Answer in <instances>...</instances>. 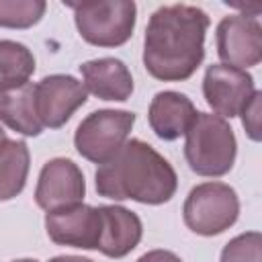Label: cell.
Here are the masks:
<instances>
[{"label": "cell", "instance_id": "obj_1", "mask_svg": "<svg viewBox=\"0 0 262 262\" xmlns=\"http://www.w3.org/2000/svg\"><path fill=\"white\" fill-rule=\"evenodd\" d=\"M209 16L192 4L160 6L145 27L143 66L162 82L188 80L205 57Z\"/></svg>", "mask_w": 262, "mask_h": 262}, {"label": "cell", "instance_id": "obj_2", "mask_svg": "<svg viewBox=\"0 0 262 262\" xmlns=\"http://www.w3.org/2000/svg\"><path fill=\"white\" fill-rule=\"evenodd\" d=\"M176 186L178 178L170 162L141 139H127L96 170V192L104 199L164 205L174 196Z\"/></svg>", "mask_w": 262, "mask_h": 262}, {"label": "cell", "instance_id": "obj_3", "mask_svg": "<svg viewBox=\"0 0 262 262\" xmlns=\"http://www.w3.org/2000/svg\"><path fill=\"white\" fill-rule=\"evenodd\" d=\"M184 135V158L192 172L217 178L233 168L237 143L231 125L223 117L196 113Z\"/></svg>", "mask_w": 262, "mask_h": 262}, {"label": "cell", "instance_id": "obj_4", "mask_svg": "<svg viewBox=\"0 0 262 262\" xmlns=\"http://www.w3.org/2000/svg\"><path fill=\"white\" fill-rule=\"evenodd\" d=\"M74 10L80 37L96 47H119L127 43L135 29L137 6L131 0H98V2H63Z\"/></svg>", "mask_w": 262, "mask_h": 262}, {"label": "cell", "instance_id": "obj_5", "mask_svg": "<svg viewBox=\"0 0 262 262\" xmlns=\"http://www.w3.org/2000/svg\"><path fill=\"white\" fill-rule=\"evenodd\" d=\"M239 215V199L225 182H203L194 186L182 207L184 223L199 235H219L229 229Z\"/></svg>", "mask_w": 262, "mask_h": 262}, {"label": "cell", "instance_id": "obj_6", "mask_svg": "<svg viewBox=\"0 0 262 262\" xmlns=\"http://www.w3.org/2000/svg\"><path fill=\"white\" fill-rule=\"evenodd\" d=\"M133 123L135 115L129 111H94L78 125L74 145L82 158L102 166L125 145Z\"/></svg>", "mask_w": 262, "mask_h": 262}, {"label": "cell", "instance_id": "obj_7", "mask_svg": "<svg viewBox=\"0 0 262 262\" xmlns=\"http://www.w3.org/2000/svg\"><path fill=\"white\" fill-rule=\"evenodd\" d=\"M88 92L82 82L68 74L45 76L35 84V104L37 115L43 127L59 129L63 127L72 115L86 104Z\"/></svg>", "mask_w": 262, "mask_h": 262}, {"label": "cell", "instance_id": "obj_8", "mask_svg": "<svg viewBox=\"0 0 262 262\" xmlns=\"http://www.w3.org/2000/svg\"><path fill=\"white\" fill-rule=\"evenodd\" d=\"M217 53L225 66L246 70L262 59V27L254 16L229 14L217 25Z\"/></svg>", "mask_w": 262, "mask_h": 262}, {"label": "cell", "instance_id": "obj_9", "mask_svg": "<svg viewBox=\"0 0 262 262\" xmlns=\"http://www.w3.org/2000/svg\"><path fill=\"white\" fill-rule=\"evenodd\" d=\"M254 78L246 70L225 63H211L203 78V94L207 104L219 117H235L254 96Z\"/></svg>", "mask_w": 262, "mask_h": 262}, {"label": "cell", "instance_id": "obj_10", "mask_svg": "<svg viewBox=\"0 0 262 262\" xmlns=\"http://www.w3.org/2000/svg\"><path fill=\"white\" fill-rule=\"evenodd\" d=\"M86 194V182L82 170L66 158L49 160L39 174L35 188V203L51 213L82 203Z\"/></svg>", "mask_w": 262, "mask_h": 262}, {"label": "cell", "instance_id": "obj_11", "mask_svg": "<svg viewBox=\"0 0 262 262\" xmlns=\"http://www.w3.org/2000/svg\"><path fill=\"white\" fill-rule=\"evenodd\" d=\"M45 229L51 242L82 250H96L102 231V217L98 207L84 203L51 211L45 215Z\"/></svg>", "mask_w": 262, "mask_h": 262}, {"label": "cell", "instance_id": "obj_12", "mask_svg": "<svg viewBox=\"0 0 262 262\" xmlns=\"http://www.w3.org/2000/svg\"><path fill=\"white\" fill-rule=\"evenodd\" d=\"M98 209L102 217V231L96 250L108 258H123L133 252L141 242V219L119 205H102Z\"/></svg>", "mask_w": 262, "mask_h": 262}, {"label": "cell", "instance_id": "obj_13", "mask_svg": "<svg viewBox=\"0 0 262 262\" xmlns=\"http://www.w3.org/2000/svg\"><path fill=\"white\" fill-rule=\"evenodd\" d=\"M194 115H196V108L186 94L164 90L151 98L147 121L151 131L160 139L174 141L188 131Z\"/></svg>", "mask_w": 262, "mask_h": 262}, {"label": "cell", "instance_id": "obj_14", "mask_svg": "<svg viewBox=\"0 0 262 262\" xmlns=\"http://www.w3.org/2000/svg\"><path fill=\"white\" fill-rule=\"evenodd\" d=\"M84 88L100 100H127L133 92V78L129 68L117 57L90 59L80 66Z\"/></svg>", "mask_w": 262, "mask_h": 262}, {"label": "cell", "instance_id": "obj_15", "mask_svg": "<svg viewBox=\"0 0 262 262\" xmlns=\"http://www.w3.org/2000/svg\"><path fill=\"white\" fill-rule=\"evenodd\" d=\"M0 123L27 137H35L45 129L37 115L33 82L0 88Z\"/></svg>", "mask_w": 262, "mask_h": 262}, {"label": "cell", "instance_id": "obj_16", "mask_svg": "<svg viewBox=\"0 0 262 262\" xmlns=\"http://www.w3.org/2000/svg\"><path fill=\"white\" fill-rule=\"evenodd\" d=\"M29 147L20 139L0 141V201H10L23 192L29 176Z\"/></svg>", "mask_w": 262, "mask_h": 262}, {"label": "cell", "instance_id": "obj_17", "mask_svg": "<svg viewBox=\"0 0 262 262\" xmlns=\"http://www.w3.org/2000/svg\"><path fill=\"white\" fill-rule=\"evenodd\" d=\"M35 72V57L23 43L0 39V88L20 86Z\"/></svg>", "mask_w": 262, "mask_h": 262}, {"label": "cell", "instance_id": "obj_18", "mask_svg": "<svg viewBox=\"0 0 262 262\" xmlns=\"http://www.w3.org/2000/svg\"><path fill=\"white\" fill-rule=\"evenodd\" d=\"M45 8L43 0H0V27L29 29L41 20Z\"/></svg>", "mask_w": 262, "mask_h": 262}, {"label": "cell", "instance_id": "obj_19", "mask_svg": "<svg viewBox=\"0 0 262 262\" xmlns=\"http://www.w3.org/2000/svg\"><path fill=\"white\" fill-rule=\"evenodd\" d=\"M221 262H262V235L246 231L229 239L221 250Z\"/></svg>", "mask_w": 262, "mask_h": 262}, {"label": "cell", "instance_id": "obj_20", "mask_svg": "<svg viewBox=\"0 0 262 262\" xmlns=\"http://www.w3.org/2000/svg\"><path fill=\"white\" fill-rule=\"evenodd\" d=\"M260 98L262 94L256 90L254 96L250 98V102L242 108V123L246 127V133L250 135V139L258 141L260 139Z\"/></svg>", "mask_w": 262, "mask_h": 262}, {"label": "cell", "instance_id": "obj_21", "mask_svg": "<svg viewBox=\"0 0 262 262\" xmlns=\"http://www.w3.org/2000/svg\"><path fill=\"white\" fill-rule=\"evenodd\" d=\"M137 262H182L174 252L168 250H151L147 254H143Z\"/></svg>", "mask_w": 262, "mask_h": 262}, {"label": "cell", "instance_id": "obj_22", "mask_svg": "<svg viewBox=\"0 0 262 262\" xmlns=\"http://www.w3.org/2000/svg\"><path fill=\"white\" fill-rule=\"evenodd\" d=\"M49 262H94L90 258H82V256H55Z\"/></svg>", "mask_w": 262, "mask_h": 262}, {"label": "cell", "instance_id": "obj_23", "mask_svg": "<svg viewBox=\"0 0 262 262\" xmlns=\"http://www.w3.org/2000/svg\"><path fill=\"white\" fill-rule=\"evenodd\" d=\"M12 262H39V260H33V258H20V260H12Z\"/></svg>", "mask_w": 262, "mask_h": 262}, {"label": "cell", "instance_id": "obj_24", "mask_svg": "<svg viewBox=\"0 0 262 262\" xmlns=\"http://www.w3.org/2000/svg\"><path fill=\"white\" fill-rule=\"evenodd\" d=\"M2 139H6V131L0 127V141H2Z\"/></svg>", "mask_w": 262, "mask_h": 262}]
</instances>
